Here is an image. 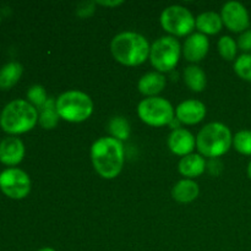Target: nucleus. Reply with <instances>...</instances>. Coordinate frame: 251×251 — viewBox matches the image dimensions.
Segmentation results:
<instances>
[{"label": "nucleus", "instance_id": "15", "mask_svg": "<svg viewBox=\"0 0 251 251\" xmlns=\"http://www.w3.org/2000/svg\"><path fill=\"white\" fill-rule=\"evenodd\" d=\"M166 76L158 71L147 73L142 76L137 83V88L140 92L147 97H157L159 92L166 87Z\"/></svg>", "mask_w": 251, "mask_h": 251}, {"label": "nucleus", "instance_id": "6", "mask_svg": "<svg viewBox=\"0 0 251 251\" xmlns=\"http://www.w3.org/2000/svg\"><path fill=\"white\" fill-rule=\"evenodd\" d=\"M181 48L178 39L166 36L157 39L150 49V60L158 73L173 70L180 58Z\"/></svg>", "mask_w": 251, "mask_h": 251}, {"label": "nucleus", "instance_id": "14", "mask_svg": "<svg viewBox=\"0 0 251 251\" xmlns=\"http://www.w3.org/2000/svg\"><path fill=\"white\" fill-rule=\"evenodd\" d=\"M25 145L19 137H6L0 142V162L6 166H16L24 159Z\"/></svg>", "mask_w": 251, "mask_h": 251}, {"label": "nucleus", "instance_id": "7", "mask_svg": "<svg viewBox=\"0 0 251 251\" xmlns=\"http://www.w3.org/2000/svg\"><path fill=\"white\" fill-rule=\"evenodd\" d=\"M137 114L140 119L151 126H164L174 119V108L163 97H147L139 103Z\"/></svg>", "mask_w": 251, "mask_h": 251}, {"label": "nucleus", "instance_id": "24", "mask_svg": "<svg viewBox=\"0 0 251 251\" xmlns=\"http://www.w3.org/2000/svg\"><path fill=\"white\" fill-rule=\"evenodd\" d=\"M234 149L239 153L245 156H251V131L250 130H242L237 132L233 137Z\"/></svg>", "mask_w": 251, "mask_h": 251}, {"label": "nucleus", "instance_id": "8", "mask_svg": "<svg viewBox=\"0 0 251 251\" xmlns=\"http://www.w3.org/2000/svg\"><path fill=\"white\" fill-rule=\"evenodd\" d=\"M195 22L196 20L190 10L181 5L166 7L161 14V25L163 29L178 37L191 33L196 26Z\"/></svg>", "mask_w": 251, "mask_h": 251}, {"label": "nucleus", "instance_id": "11", "mask_svg": "<svg viewBox=\"0 0 251 251\" xmlns=\"http://www.w3.org/2000/svg\"><path fill=\"white\" fill-rule=\"evenodd\" d=\"M210 49V42L206 34L193 33L185 39L183 46V54L185 59L191 63L201 61L208 53Z\"/></svg>", "mask_w": 251, "mask_h": 251}, {"label": "nucleus", "instance_id": "19", "mask_svg": "<svg viewBox=\"0 0 251 251\" xmlns=\"http://www.w3.org/2000/svg\"><path fill=\"white\" fill-rule=\"evenodd\" d=\"M24 68L17 61H10L0 69V90H10L21 78Z\"/></svg>", "mask_w": 251, "mask_h": 251}, {"label": "nucleus", "instance_id": "30", "mask_svg": "<svg viewBox=\"0 0 251 251\" xmlns=\"http://www.w3.org/2000/svg\"><path fill=\"white\" fill-rule=\"evenodd\" d=\"M180 124H181V123L179 122V120L176 119V117L173 120H172L171 123H169V126H171L173 130H176V129H180Z\"/></svg>", "mask_w": 251, "mask_h": 251}, {"label": "nucleus", "instance_id": "18", "mask_svg": "<svg viewBox=\"0 0 251 251\" xmlns=\"http://www.w3.org/2000/svg\"><path fill=\"white\" fill-rule=\"evenodd\" d=\"M196 28L202 34H216L222 29L223 21L221 15L213 11H206L196 17Z\"/></svg>", "mask_w": 251, "mask_h": 251}, {"label": "nucleus", "instance_id": "31", "mask_svg": "<svg viewBox=\"0 0 251 251\" xmlns=\"http://www.w3.org/2000/svg\"><path fill=\"white\" fill-rule=\"evenodd\" d=\"M248 176L251 179V161L249 162V166H248Z\"/></svg>", "mask_w": 251, "mask_h": 251}, {"label": "nucleus", "instance_id": "12", "mask_svg": "<svg viewBox=\"0 0 251 251\" xmlns=\"http://www.w3.org/2000/svg\"><path fill=\"white\" fill-rule=\"evenodd\" d=\"M206 115V107L198 100H188L181 102L176 109V117L180 123L194 125L203 120Z\"/></svg>", "mask_w": 251, "mask_h": 251}, {"label": "nucleus", "instance_id": "23", "mask_svg": "<svg viewBox=\"0 0 251 251\" xmlns=\"http://www.w3.org/2000/svg\"><path fill=\"white\" fill-rule=\"evenodd\" d=\"M218 51H220L221 56L226 60H234L238 51L237 42L230 36L221 37L220 41H218Z\"/></svg>", "mask_w": 251, "mask_h": 251}, {"label": "nucleus", "instance_id": "25", "mask_svg": "<svg viewBox=\"0 0 251 251\" xmlns=\"http://www.w3.org/2000/svg\"><path fill=\"white\" fill-rule=\"evenodd\" d=\"M27 98H28V102L38 109H41L48 100L46 88L42 85H33L29 87V90L27 91Z\"/></svg>", "mask_w": 251, "mask_h": 251}, {"label": "nucleus", "instance_id": "22", "mask_svg": "<svg viewBox=\"0 0 251 251\" xmlns=\"http://www.w3.org/2000/svg\"><path fill=\"white\" fill-rule=\"evenodd\" d=\"M108 130L114 139L123 141L129 139L130 136V124L124 117H114L110 119L108 124Z\"/></svg>", "mask_w": 251, "mask_h": 251}, {"label": "nucleus", "instance_id": "5", "mask_svg": "<svg viewBox=\"0 0 251 251\" xmlns=\"http://www.w3.org/2000/svg\"><path fill=\"white\" fill-rule=\"evenodd\" d=\"M56 110L63 120L81 123L92 115L93 102L90 96L82 91H66L56 98Z\"/></svg>", "mask_w": 251, "mask_h": 251}, {"label": "nucleus", "instance_id": "32", "mask_svg": "<svg viewBox=\"0 0 251 251\" xmlns=\"http://www.w3.org/2000/svg\"><path fill=\"white\" fill-rule=\"evenodd\" d=\"M38 251H55V250L51 249V248H42V249H39Z\"/></svg>", "mask_w": 251, "mask_h": 251}, {"label": "nucleus", "instance_id": "28", "mask_svg": "<svg viewBox=\"0 0 251 251\" xmlns=\"http://www.w3.org/2000/svg\"><path fill=\"white\" fill-rule=\"evenodd\" d=\"M95 5L96 1H85L81 2L77 6V11L76 14L80 17H88L95 12Z\"/></svg>", "mask_w": 251, "mask_h": 251}, {"label": "nucleus", "instance_id": "26", "mask_svg": "<svg viewBox=\"0 0 251 251\" xmlns=\"http://www.w3.org/2000/svg\"><path fill=\"white\" fill-rule=\"evenodd\" d=\"M234 71L240 78L251 82V54H243L235 60Z\"/></svg>", "mask_w": 251, "mask_h": 251}, {"label": "nucleus", "instance_id": "10", "mask_svg": "<svg viewBox=\"0 0 251 251\" xmlns=\"http://www.w3.org/2000/svg\"><path fill=\"white\" fill-rule=\"evenodd\" d=\"M223 24L232 32H244L250 26V17L247 7L239 1H228L221 11Z\"/></svg>", "mask_w": 251, "mask_h": 251}, {"label": "nucleus", "instance_id": "3", "mask_svg": "<svg viewBox=\"0 0 251 251\" xmlns=\"http://www.w3.org/2000/svg\"><path fill=\"white\" fill-rule=\"evenodd\" d=\"M38 110L28 100H15L5 105L0 114V126L11 135L24 134L38 122Z\"/></svg>", "mask_w": 251, "mask_h": 251}, {"label": "nucleus", "instance_id": "21", "mask_svg": "<svg viewBox=\"0 0 251 251\" xmlns=\"http://www.w3.org/2000/svg\"><path fill=\"white\" fill-rule=\"evenodd\" d=\"M59 114L56 110V100L48 98L46 104L39 109L38 122L43 129H54L58 125Z\"/></svg>", "mask_w": 251, "mask_h": 251}, {"label": "nucleus", "instance_id": "17", "mask_svg": "<svg viewBox=\"0 0 251 251\" xmlns=\"http://www.w3.org/2000/svg\"><path fill=\"white\" fill-rule=\"evenodd\" d=\"M200 194L198 183L193 179H183L179 180L172 189V196L176 201L180 203L193 202Z\"/></svg>", "mask_w": 251, "mask_h": 251}, {"label": "nucleus", "instance_id": "29", "mask_svg": "<svg viewBox=\"0 0 251 251\" xmlns=\"http://www.w3.org/2000/svg\"><path fill=\"white\" fill-rule=\"evenodd\" d=\"M123 0H113V1H103V0H98V1H96V4L98 5H102V6H119V5L123 4Z\"/></svg>", "mask_w": 251, "mask_h": 251}, {"label": "nucleus", "instance_id": "1", "mask_svg": "<svg viewBox=\"0 0 251 251\" xmlns=\"http://www.w3.org/2000/svg\"><path fill=\"white\" fill-rule=\"evenodd\" d=\"M91 159L95 171L104 179H114L124 166V146L114 137H100L91 147Z\"/></svg>", "mask_w": 251, "mask_h": 251}, {"label": "nucleus", "instance_id": "27", "mask_svg": "<svg viewBox=\"0 0 251 251\" xmlns=\"http://www.w3.org/2000/svg\"><path fill=\"white\" fill-rule=\"evenodd\" d=\"M237 44L243 51H245V54L251 51V29H247L240 34Z\"/></svg>", "mask_w": 251, "mask_h": 251}, {"label": "nucleus", "instance_id": "16", "mask_svg": "<svg viewBox=\"0 0 251 251\" xmlns=\"http://www.w3.org/2000/svg\"><path fill=\"white\" fill-rule=\"evenodd\" d=\"M178 168L181 176H186L188 179H193L200 176L205 172L206 161L201 154L190 153L180 159Z\"/></svg>", "mask_w": 251, "mask_h": 251}, {"label": "nucleus", "instance_id": "20", "mask_svg": "<svg viewBox=\"0 0 251 251\" xmlns=\"http://www.w3.org/2000/svg\"><path fill=\"white\" fill-rule=\"evenodd\" d=\"M184 82L194 92H201L205 90L206 83V74L200 66L190 65L184 70Z\"/></svg>", "mask_w": 251, "mask_h": 251}, {"label": "nucleus", "instance_id": "4", "mask_svg": "<svg viewBox=\"0 0 251 251\" xmlns=\"http://www.w3.org/2000/svg\"><path fill=\"white\" fill-rule=\"evenodd\" d=\"M233 136L229 127L222 123L205 125L196 136V147L201 156L217 158L229 151Z\"/></svg>", "mask_w": 251, "mask_h": 251}, {"label": "nucleus", "instance_id": "2", "mask_svg": "<svg viewBox=\"0 0 251 251\" xmlns=\"http://www.w3.org/2000/svg\"><path fill=\"white\" fill-rule=\"evenodd\" d=\"M149 41L136 32H122L112 39L110 50L118 63L126 66L141 65L150 56Z\"/></svg>", "mask_w": 251, "mask_h": 251}, {"label": "nucleus", "instance_id": "9", "mask_svg": "<svg viewBox=\"0 0 251 251\" xmlns=\"http://www.w3.org/2000/svg\"><path fill=\"white\" fill-rule=\"evenodd\" d=\"M0 189L7 198L20 200L31 191V179L22 169L7 168L0 173Z\"/></svg>", "mask_w": 251, "mask_h": 251}, {"label": "nucleus", "instance_id": "13", "mask_svg": "<svg viewBox=\"0 0 251 251\" xmlns=\"http://www.w3.org/2000/svg\"><path fill=\"white\" fill-rule=\"evenodd\" d=\"M169 150L178 156H188L196 146V139L189 130L176 129L171 132L168 137Z\"/></svg>", "mask_w": 251, "mask_h": 251}]
</instances>
